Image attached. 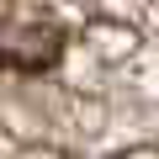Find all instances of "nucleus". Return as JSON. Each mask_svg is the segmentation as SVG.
I'll list each match as a JSON object with an SVG mask.
<instances>
[{"mask_svg":"<svg viewBox=\"0 0 159 159\" xmlns=\"http://www.w3.org/2000/svg\"><path fill=\"white\" fill-rule=\"evenodd\" d=\"M64 58V27L48 16H6L0 21V69L43 74Z\"/></svg>","mask_w":159,"mask_h":159,"instance_id":"nucleus-1","label":"nucleus"}]
</instances>
